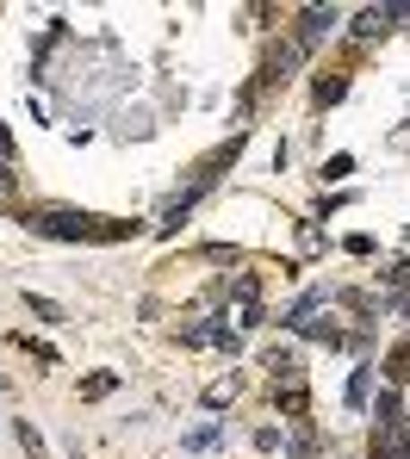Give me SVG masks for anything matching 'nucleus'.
I'll list each match as a JSON object with an SVG mask.
<instances>
[{
  "mask_svg": "<svg viewBox=\"0 0 410 459\" xmlns=\"http://www.w3.org/2000/svg\"><path fill=\"white\" fill-rule=\"evenodd\" d=\"M25 224L38 236H63V242H118L137 224H118V218H93V212H25Z\"/></svg>",
  "mask_w": 410,
  "mask_h": 459,
  "instance_id": "1",
  "label": "nucleus"
},
{
  "mask_svg": "<svg viewBox=\"0 0 410 459\" xmlns=\"http://www.w3.org/2000/svg\"><path fill=\"white\" fill-rule=\"evenodd\" d=\"M410 454V422L398 410V397H379V429H373V459H405Z\"/></svg>",
  "mask_w": 410,
  "mask_h": 459,
  "instance_id": "2",
  "label": "nucleus"
},
{
  "mask_svg": "<svg viewBox=\"0 0 410 459\" xmlns=\"http://www.w3.org/2000/svg\"><path fill=\"white\" fill-rule=\"evenodd\" d=\"M329 25H336V13H329V6H311V13H305V31H299V38H305V44H318Z\"/></svg>",
  "mask_w": 410,
  "mask_h": 459,
  "instance_id": "3",
  "label": "nucleus"
},
{
  "mask_svg": "<svg viewBox=\"0 0 410 459\" xmlns=\"http://www.w3.org/2000/svg\"><path fill=\"white\" fill-rule=\"evenodd\" d=\"M386 373H392V379H410V342H405V348H392V360H386Z\"/></svg>",
  "mask_w": 410,
  "mask_h": 459,
  "instance_id": "4",
  "label": "nucleus"
},
{
  "mask_svg": "<svg viewBox=\"0 0 410 459\" xmlns=\"http://www.w3.org/2000/svg\"><path fill=\"white\" fill-rule=\"evenodd\" d=\"M25 305L38 310V316H44V323H63V305H50V299H25Z\"/></svg>",
  "mask_w": 410,
  "mask_h": 459,
  "instance_id": "5",
  "label": "nucleus"
},
{
  "mask_svg": "<svg viewBox=\"0 0 410 459\" xmlns=\"http://www.w3.org/2000/svg\"><path fill=\"white\" fill-rule=\"evenodd\" d=\"M106 391H112V373H93V379L82 385V397H106Z\"/></svg>",
  "mask_w": 410,
  "mask_h": 459,
  "instance_id": "6",
  "label": "nucleus"
},
{
  "mask_svg": "<svg viewBox=\"0 0 410 459\" xmlns=\"http://www.w3.org/2000/svg\"><path fill=\"white\" fill-rule=\"evenodd\" d=\"M367 385H373V379H367V367H361V373H354V385H348V403H367Z\"/></svg>",
  "mask_w": 410,
  "mask_h": 459,
  "instance_id": "7",
  "label": "nucleus"
}]
</instances>
